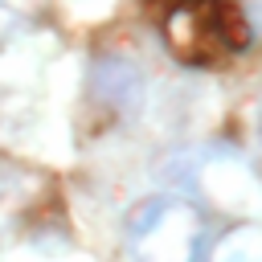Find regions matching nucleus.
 Here are the masks:
<instances>
[{
    "label": "nucleus",
    "instance_id": "1",
    "mask_svg": "<svg viewBox=\"0 0 262 262\" xmlns=\"http://www.w3.org/2000/svg\"><path fill=\"white\" fill-rule=\"evenodd\" d=\"M201 213L184 196H147L123 221V242L131 262H196L201 254Z\"/></svg>",
    "mask_w": 262,
    "mask_h": 262
},
{
    "label": "nucleus",
    "instance_id": "2",
    "mask_svg": "<svg viewBox=\"0 0 262 262\" xmlns=\"http://www.w3.org/2000/svg\"><path fill=\"white\" fill-rule=\"evenodd\" d=\"M180 180L192 196L225 209V213H250L262 205V180L233 147H196L180 156Z\"/></svg>",
    "mask_w": 262,
    "mask_h": 262
},
{
    "label": "nucleus",
    "instance_id": "3",
    "mask_svg": "<svg viewBox=\"0 0 262 262\" xmlns=\"http://www.w3.org/2000/svg\"><path fill=\"white\" fill-rule=\"evenodd\" d=\"M90 94L102 106H111L115 115L127 119V115H139V106L147 98V78H143V70L131 57L106 53V57H98L90 66Z\"/></svg>",
    "mask_w": 262,
    "mask_h": 262
},
{
    "label": "nucleus",
    "instance_id": "4",
    "mask_svg": "<svg viewBox=\"0 0 262 262\" xmlns=\"http://www.w3.org/2000/svg\"><path fill=\"white\" fill-rule=\"evenodd\" d=\"M205 262H262V225L246 221V225L225 229L205 254Z\"/></svg>",
    "mask_w": 262,
    "mask_h": 262
},
{
    "label": "nucleus",
    "instance_id": "5",
    "mask_svg": "<svg viewBox=\"0 0 262 262\" xmlns=\"http://www.w3.org/2000/svg\"><path fill=\"white\" fill-rule=\"evenodd\" d=\"M258 139H262V119H258Z\"/></svg>",
    "mask_w": 262,
    "mask_h": 262
}]
</instances>
